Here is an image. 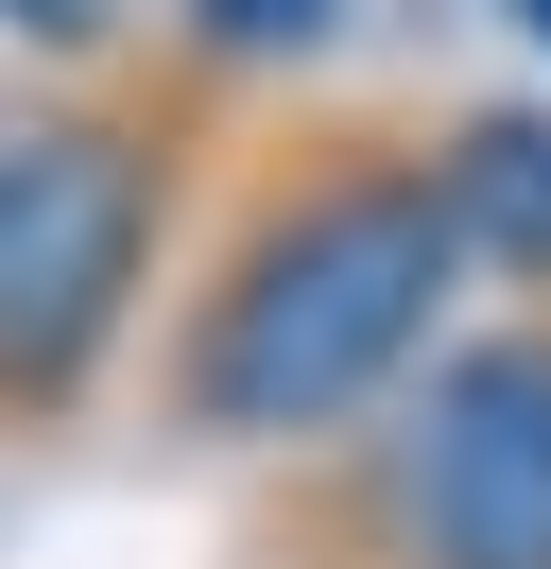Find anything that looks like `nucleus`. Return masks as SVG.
I'll return each instance as SVG.
<instances>
[{"label":"nucleus","instance_id":"obj_1","mask_svg":"<svg viewBox=\"0 0 551 569\" xmlns=\"http://www.w3.org/2000/svg\"><path fill=\"white\" fill-rule=\"evenodd\" d=\"M465 293L431 104H241L138 346V415L207 466H328L431 380Z\"/></svg>","mask_w":551,"mask_h":569},{"label":"nucleus","instance_id":"obj_2","mask_svg":"<svg viewBox=\"0 0 551 569\" xmlns=\"http://www.w3.org/2000/svg\"><path fill=\"white\" fill-rule=\"evenodd\" d=\"M224 121H241V87L172 70V52L0 104V449H52L138 380Z\"/></svg>","mask_w":551,"mask_h":569},{"label":"nucleus","instance_id":"obj_3","mask_svg":"<svg viewBox=\"0 0 551 569\" xmlns=\"http://www.w3.org/2000/svg\"><path fill=\"white\" fill-rule=\"evenodd\" d=\"M293 569H551V293L431 346V380L328 466H293Z\"/></svg>","mask_w":551,"mask_h":569},{"label":"nucleus","instance_id":"obj_4","mask_svg":"<svg viewBox=\"0 0 551 569\" xmlns=\"http://www.w3.org/2000/svg\"><path fill=\"white\" fill-rule=\"evenodd\" d=\"M431 173H448V242L500 311L551 293V104H431Z\"/></svg>","mask_w":551,"mask_h":569},{"label":"nucleus","instance_id":"obj_5","mask_svg":"<svg viewBox=\"0 0 551 569\" xmlns=\"http://www.w3.org/2000/svg\"><path fill=\"white\" fill-rule=\"evenodd\" d=\"M328 18H344V0H172V70L276 87V70H310V52H328Z\"/></svg>","mask_w":551,"mask_h":569},{"label":"nucleus","instance_id":"obj_6","mask_svg":"<svg viewBox=\"0 0 551 569\" xmlns=\"http://www.w3.org/2000/svg\"><path fill=\"white\" fill-rule=\"evenodd\" d=\"M0 52H18L34 87H69V70H121V52H138V0H0Z\"/></svg>","mask_w":551,"mask_h":569},{"label":"nucleus","instance_id":"obj_7","mask_svg":"<svg viewBox=\"0 0 551 569\" xmlns=\"http://www.w3.org/2000/svg\"><path fill=\"white\" fill-rule=\"evenodd\" d=\"M500 18H517V36H534V52H551V0H500Z\"/></svg>","mask_w":551,"mask_h":569}]
</instances>
